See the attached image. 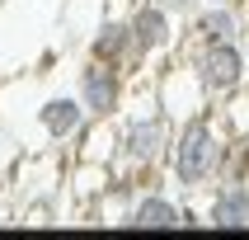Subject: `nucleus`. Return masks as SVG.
Wrapping results in <instances>:
<instances>
[{"instance_id":"obj_13","label":"nucleus","mask_w":249,"mask_h":240,"mask_svg":"<svg viewBox=\"0 0 249 240\" xmlns=\"http://www.w3.org/2000/svg\"><path fill=\"white\" fill-rule=\"evenodd\" d=\"M160 5H165V10L174 14V19H188V14H193L197 5H202V0H160Z\"/></svg>"},{"instance_id":"obj_14","label":"nucleus","mask_w":249,"mask_h":240,"mask_svg":"<svg viewBox=\"0 0 249 240\" xmlns=\"http://www.w3.org/2000/svg\"><path fill=\"white\" fill-rule=\"evenodd\" d=\"M216 5H235V10H245L249 0H216Z\"/></svg>"},{"instance_id":"obj_11","label":"nucleus","mask_w":249,"mask_h":240,"mask_svg":"<svg viewBox=\"0 0 249 240\" xmlns=\"http://www.w3.org/2000/svg\"><path fill=\"white\" fill-rule=\"evenodd\" d=\"M56 184H66V165L56 160V146H42V155H28L19 169V193L24 198H52Z\"/></svg>"},{"instance_id":"obj_3","label":"nucleus","mask_w":249,"mask_h":240,"mask_svg":"<svg viewBox=\"0 0 249 240\" xmlns=\"http://www.w3.org/2000/svg\"><path fill=\"white\" fill-rule=\"evenodd\" d=\"M183 61H188V71H193L197 90L207 94V104H221L226 94H235L240 85H249L245 38H231V42H188V47H183Z\"/></svg>"},{"instance_id":"obj_1","label":"nucleus","mask_w":249,"mask_h":240,"mask_svg":"<svg viewBox=\"0 0 249 240\" xmlns=\"http://www.w3.org/2000/svg\"><path fill=\"white\" fill-rule=\"evenodd\" d=\"M231 151H235V141L226 137L221 118L212 109H197V113L174 123L169 151H165V169L174 179V188L193 198V193H207L216 179L231 174Z\"/></svg>"},{"instance_id":"obj_10","label":"nucleus","mask_w":249,"mask_h":240,"mask_svg":"<svg viewBox=\"0 0 249 240\" xmlns=\"http://www.w3.org/2000/svg\"><path fill=\"white\" fill-rule=\"evenodd\" d=\"M89 56H94V61H108V66H123V71L137 66L141 56H137V42H132L127 19H104V24L89 33Z\"/></svg>"},{"instance_id":"obj_5","label":"nucleus","mask_w":249,"mask_h":240,"mask_svg":"<svg viewBox=\"0 0 249 240\" xmlns=\"http://www.w3.org/2000/svg\"><path fill=\"white\" fill-rule=\"evenodd\" d=\"M85 123H89V113L75 94H47L33 104V132L56 151H71V141L85 132Z\"/></svg>"},{"instance_id":"obj_8","label":"nucleus","mask_w":249,"mask_h":240,"mask_svg":"<svg viewBox=\"0 0 249 240\" xmlns=\"http://www.w3.org/2000/svg\"><path fill=\"white\" fill-rule=\"evenodd\" d=\"M202 226H221V231H249V179H221V188L207 193Z\"/></svg>"},{"instance_id":"obj_2","label":"nucleus","mask_w":249,"mask_h":240,"mask_svg":"<svg viewBox=\"0 0 249 240\" xmlns=\"http://www.w3.org/2000/svg\"><path fill=\"white\" fill-rule=\"evenodd\" d=\"M113 132H118L113 174L127 179V174H146V169H160V165H165L174 118H169V113L151 99V104L137 109V113H118V118H113Z\"/></svg>"},{"instance_id":"obj_6","label":"nucleus","mask_w":249,"mask_h":240,"mask_svg":"<svg viewBox=\"0 0 249 240\" xmlns=\"http://www.w3.org/2000/svg\"><path fill=\"white\" fill-rule=\"evenodd\" d=\"M127 28H132V42H137V56L151 61V56H165L179 33H174V14L160 5V0H137L132 14H127Z\"/></svg>"},{"instance_id":"obj_9","label":"nucleus","mask_w":249,"mask_h":240,"mask_svg":"<svg viewBox=\"0 0 249 240\" xmlns=\"http://www.w3.org/2000/svg\"><path fill=\"white\" fill-rule=\"evenodd\" d=\"M188 42H231L245 38V14L235 5H216V0H202L193 14H188Z\"/></svg>"},{"instance_id":"obj_4","label":"nucleus","mask_w":249,"mask_h":240,"mask_svg":"<svg viewBox=\"0 0 249 240\" xmlns=\"http://www.w3.org/2000/svg\"><path fill=\"white\" fill-rule=\"evenodd\" d=\"M71 94L85 104L89 118L113 123V118L127 109V71H123V66H108V61H94V56H85V66L75 71V90H71Z\"/></svg>"},{"instance_id":"obj_12","label":"nucleus","mask_w":249,"mask_h":240,"mask_svg":"<svg viewBox=\"0 0 249 240\" xmlns=\"http://www.w3.org/2000/svg\"><path fill=\"white\" fill-rule=\"evenodd\" d=\"M221 104H226V109H216V118H221L226 137H231V141H245V146H249V85H240L235 94H226Z\"/></svg>"},{"instance_id":"obj_7","label":"nucleus","mask_w":249,"mask_h":240,"mask_svg":"<svg viewBox=\"0 0 249 240\" xmlns=\"http://www.w3.org/2000/svg\"><path fill=\"white\" fill-rule=\"evenodd\" d=\"M123 226H132V231H179V226H188V217H183L179 198L160 193V188H137Z\"/></svg>"}]
</instances>
